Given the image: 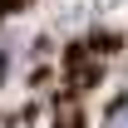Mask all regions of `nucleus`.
Masks as SVG:
<instances>
[{
	"label": "nucleus",
	"instance_id": "f257e3e1",
	"mask_svg": "<svg viewBox=\"0 0 128 128\" xmlns=\"http://www.w3.org/2000/svg\"><path fill=\"white\" fill-rule=\"evenodd\" d=\"M104 128H128V98H123V104L108 113V123H104Z\"/></svg>",
	"mask_w": 128,
	"mask_h": 128
}]
</instances>
